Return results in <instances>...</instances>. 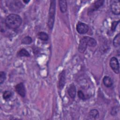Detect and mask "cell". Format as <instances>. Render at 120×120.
<instances>
[{
  "label": "cell",
  "instance_id": "1",
  "mask_svg": "<svg viewBox=\"0 0 120 120\" xmlns=\"http://www.w3.org/2000/svg\"><path fill=\"white\" fill-rule=\"evenodd\" d=\"M22 22V18L17 14H11L5 19V24L10 29L15 30L19 28Z\"/></svg>",
  "mask_w": 120,
  "mask_h": 120
},
{
  "label": "cell",
  "instance_id": "2",
  "mask_svg": "<svg viewBox=\"0 0 120 120\" xmlns=\"http://www.w3.org/2000/svg\"><path fill=\"white\" fill-rule=\"evenodd\" d=\"M56 12V1L55 0H51L50 1V5L49 11V15L48 19V28L52 30L53 28L55 16Z\"/></svg>",
  "mask_w": 120,
  "mask_h": 120
},
{
  "label": "cell",
  "instance_id": "3",
  "mask_svg": "<svg viewBox=\"0 0 120 120\" xmlns=\"http://www.w3.org/2000/svg\"><path fill=\"white\" fill-rule=\"evenodd\" d=\"M110 8L112 12L116 15L120 14V1L118 0H112L110 1Z\"/></svg>",
  "mask_w": 120,
  "mask_h": 120
},
{
  "label": "cell",
  "instance_id": "4",
  "mask_svg": "<svg viewBox=\"0 0 120 120\" xmlns=\"http://www.w3.org/2000/svg\"><path fill=\"white\" fill-rule=\"evenodd\" d=\"M10 3L8 4L9 8L14 12H17L20 10L22 8L23 6L20 1L17 0H12L9 1Z\"/></svg>",
  "mask_w": 120,
  "mask_h": 120
},
{
  "label": "cell",
  "instance_id": "5",
  "mask_svg": "<svg viewBox=\"0 0 120 120\" xmlns=\"http://www.w3.org/2000/svg\"><path fill=\"white\" fill-rule=\"evenodd\" d=\"M110 66L111 69L113 71V72L116 74L119 73V63L117 58L115 57H113L111 58L109 62Z\"/></svg>",
  "mask_w": 120,
  "mask_h": 120
},
{
  "label": "cell",
  "instance_id": "6",
  "mask_svg": "<svg viewBox=\"0 0 120 120\" xmlns=\"http://www.w3.org/2000/svg\"><path fill=\"white\" fill-rule=\"evenodd\" d=\"M76 30L77 32L80 34L86 33L89 30V26L87 24L79 22L76 26Z\"/></svg>",
  "mask_w": 120,
  "mask_h": 120
},
{
  "label": "cell",
  "instance_id": "7",
  "mask_svg": "<svg viewBox=\"0 0 120 120\" xmlns=\"http://www.w3.org/2000/svg\"><path fill=\"white\" fill-rule=\"evenodd\" d=\"M16 92L22 97L23 98L26 95V89L23 82H20L15 86Z\"/></svg>",
  "mask_w": 120,
  "mask_h": 120
},
{
  "label": "cell",
  "instance_id": "8",
  "mask_svg": "<svg viewBox=\"0 0 120 120\" xmlns=\"http://www.w3.org/2000/svg\"><path fill=\"white\" fill-rule=\"evenodd\" d=\"M104 3V0H96L91 5V6L89 8V9L88 10V12L90 13L93 12L96 10H97L101 6H102Z\"/></svg>",
  "mask_w": 120,
  "mask_h": 120
},
{
  "label": "cell",
  "instance_id": "9",
  "mask_svg": "<svg viewBox=\"0 0 120 120\" xmlns=\"http://www.w3.org/2000/svg\"><path fill=\"white\" fill-rule=\"evenodd\" d=\"M66 83V74L65 70L60 72L59 76V87L60 89H62L64 87Z\"/></svg>",
  "mask_w": 120,
  "mask_h": 120
},
{
  "label": "cell",
  "instance_id": "10",
  "mask_svg": "<svg viewBox=\"0 0 120 120\" xmlns=\"http://www.w3.org/2000/svg\"><path fill=\"white\" fill-rule=\"evenodd\" d=\"M83 38L85 40L87 46L93 47L97 45V41L94 38L88 36H85L83 37Z\"/></svg>",
  "mask_w": 120,
  "mask_h": 120
},
{
  "label": "cell",
  "instance_id": "11",
  "mask_svg": "<svg viewBox=\"0 0 120 120\" xmlns=\"http://www.w3.org/2000/svg\"><path fill=\"white\" fill-rule=\"evenodd\" d=\"M76 87L74 84H71L68 90V92L70 97L73 99L75 98L76 95Z\"/></svg>",
  "mask_w": 120,
  "mask_h": 120
},
{
  "label": "cell",
  "instance_id": "12",
  "mask_svg": "<svg viewBox=\"0 0 120 120\" xmlns=\"http://www.w3.org/2000/svg\"><path fill=\"white\" fill-rule=\"evenodd\" d=\"M87 46H87L85 40H84L83 38H82L80 40L79 44V46H78V51L81 53H83L85 51Z\"/></svg>",
  "mask_w": 120,
  "mask_h": 120
},
{
  "label": "cell",
  "instance_id": "13",
  "mask_svg": "<svg viewBox=\"0 0 120 120\" xmlns=\"http://www.w3.org/2000/svg\"><path fill=\"white\" fill-rule=\"evenodd\" d=\"M103 82L104 85L107 88H110L113 85V82L112 79L108 76H105L103 78Z\"/></svg>",
  "mask_w": 120,
  "mask_h": 120
},
{
  "label": "cell",
  "instance_id": "14",
  "mask_svg": "<svg viewBox=\"0 0 120 120\" xmlns=\"http://www.w3.org/2000/svg\"><path fill=\"white\" fill-rule=\"evenodd\" d=\"M89 116L91 119L96 120L99 116V112L97 109H92L89 113Z\"/></svg>",
  "mask_w": 120,
  "mask_h": 120
},
{
  "label": "cell",
  "instance_id": "15",
  "mask_svg": "<svg viewBox=\"0 0 120 120\" xmlns=\"http://www.w3.org/2000/svg\"><path fill=\"white\" fill-rule=\"evenodd\" d=\"M60 9L61 13H64L67 10V2L66 0H59V1Z\"/></svg>",
  "mask_w": 120,
  "mask_h": 120
},
{
  "label": "cell",
  "instance_id": "16",
  "mask_svg": "<svg viewBox=\"0 0 120 120\" xmlns=\"http://www.w3.org/2000/svg\"><path fill=\"white\" fill-rule=\"evenodd\" d=\"M17 56L19 57H30V54L26 49H25L24 48H22L17 52Z\"/></svg>",
  "mask_w": 120,
  "mask_h": 120
},
{
  "label": "cell",
  "instance_id": "17",
  "mask_svg": "<svg viewBox=\"0 0 120 120\" xmlns=\"http://www.w3.org/2000/svg\"><path fill=\"white\" fill-rule=\"evenodd\" d=\"M38 38L42 41H47L48 39V35L45 32H39L37 35Z\"/></svg>",
  "mask_w": 120,
  "mask_h": 120
},
{
  "label": "cell",
  "instance_id": "18",
  "mask_svg": "<svg viewBox=\"0 0 120 120\" xmlns=\"http://www.w3.org/2000/svg\"><path fill=\"white\" fill-rule=\"evenodd\" d=\"M120 34H117L113 40V45L115 47L120 46Z\"/></svg>",
  "mask_w": 120,
  "mask_h": 120
},
{
  "label": "cell",
  "instance_id": "19",
  "mask_svg": "<svg viewBox=\"0 0 120 120\" xmlns=\"http://www.w3.org/2000/svg\"><path fill=\"white\" fill-rule=\"evenodd\" d=\"M32 42V39L30 36H26L22 38L21 43L25 45H29Z\"/></svg>",
  "mask_w": 120,
  "mask_h": 120
},
{
  "label": "cell",
  "instance_id": "20",
  "mask_svg": "<svg viewBox=\"0 0 120 120\" xmlns=\"http://www.w3.org/2000/svg\"><path fill=\"white\" fill-rule=\"evenodd\" d=\"M13 93L9 90H6L3 93V98L4 99L7 100L10 98L12 96Z\"/></svg>",
  "mask_w": 120,
  "mask_h": 120
},
{
  "label": "cell",
  "instance_id": "21",
  "mask_svg": "<svg viewBox=\"0 0 120 120\" xmlns=\"http://www.w3.org/2000/svg\"><path fill=\"white\" fill-rule=\"evenodd\" d=\"M77 95H78V98L80 99H82V100H86L87 99V97L85 96V95H84L83 92L81 90H79L78 91Z\"/></svg>",
  "mask_w": 120,
  "mask_h": 120
},
{
  "label": "cell",
  "instance_id": "22",
  "mask_svg": "<svg viewBox=\"0 0 120 120\" xmlns=\"http://www.w3.org/2000/svg\"><path fill=\"white\" fill-rule=\"evenodd\" d=\"M6 78V75L5 72L3 71H1L0 72V84H2Z\"/></svg>",
  "mask_w": 120,
  "mask_h": 120
},
{
  "label": "cell",
  "instance_id": "23",
  "mask_svg": "<svg viewBox=\"0 0 120 120\" xmlns=\"http://www.w3.org/2000/svg\"><path fill=\"white\" fill-rule=\"evenodd\" d=\"M119 22H120V21L118 20L117 21H113L112 22L111 30L112 31H115V30H116V28L117 27V26L119 24Z\"/></svg>",
  "mask_w": 120,
  "mask_h": 120
},
{
  "label": "cell",
  "instance_id": "24",
  "mask_svg": "<svg viewBox=\"0 0 120 120\" xmlns=\"http://www.w3.org/2000/svg\"><path fill=\"white\" fill-rule=\"evenodd\" d=\"M118 110H119V108H117V107L114 106V107H112L111 111V115H112L113 116L116 115L118 112Z\"/></svg>",
  "mask_w": 120,
  "mask_h": 120
},
{
  "label": "cell",
  "instance_id": "25",
  "mask_svg": "<svg viewBox=\"0 0 120 120\" xmlns=\"http://www.w3.org/2000/svg\"><path fill=\"white\" fill-rule=\"evenodd\" d=\"M30 1V0H23V2L24 3H25V4H27V3H29Z\"/></svg>",
  "mask_w": 120,
  "mask_h": 120
}]
</instances>
